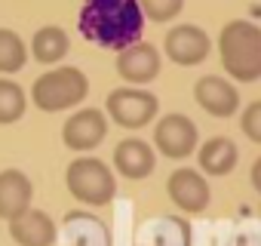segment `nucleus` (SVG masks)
<instances>
[{
    "label": "nucleus",
    "instance_id": "0eeeda50",
    "mask_svg": "<svg viewBox=\"0 0 261 246\" xmlns=\"http://www.w3.org/2000/svg\"><path fill=\"white\" fill-rule=\"evenodd\" d=\"M105 136H108V120L98 108H83L71 114L62 127V139L71 151H92L101 145Z\"/></svg>",
    "mask_w": 261,
    "mask_h": 246
},
{
    "label": "nucleus",
    "instance_id": "6ab92c4d",
    "mask_svg": "<svg viewBox=\"0 0 261 246\" xmlns=\"http://www.w3.org/2000/svg\"><path fill=\"white\" fill-rule=\"evenodd\" d=\"M139 7L145 13V19L151 22H169L181 13L185 7V0H139Z\"/></svg>",
    "mask_w": 261,
    "mask_h": 246
},
{
    "label": "nucleus",
    "instance_id": "2eb2a0df",
    "mask_svg": "<svg viewBox=\"0 0 261 246\" xmlns=\"http://www.w3.org/2000/svg\"><path fill=\"white\" fill-rule=\"evenodd\" d=\"M237 160H240V151L230 139L215 136L200 148V169L206 176H227V173H233Z\"/></svg>",
    "mask_w": 261,
    "mask_h": 246
},
{
    "label": "nucleus",
    "instance_id": "20e7f679",
    "mask_svg": "<svg viewBox=\"0 0 261 246\" xmlns=\"http://www.w3.org/2000/svg\"><path fill=\"white\" fill-rule=\"evenodd\" d=\"M65 182H68V191L80 203H89V206H105L117 194V179L98 157L74 160L65 173Z\"/></svg>",
    "mask_w": 261,
    "mask_h": 246
},
{
    "label": "nucleus",
    "instance_id": "f3484780",
    "mask_svg": "<svg viewBox=\"0 0 261 246\" xmlns=\"http://www.w3.org/2000/svg\"><path fill=\"white\" fill-rule=\"evenodd\" d=\"M25 62H28L25 40L10 28H0V74H16L25 68Z\"/></svg>",
    "mask_w": 261,
    "mask_h": 246
},
{
    "label": "nucleus",
    "instance_id": "dca6fc26",
    "mask_svg": "<svg viewBox=\"0 0 261 246\" xmlns=\"http://www.w3.org/2000/svg\"><path fill=\"white\" fill-rule=\"evenodd\" d=\"M68 46H71V40H68L65 28H59V25L40 28V31L34 34V40H31V53H34V59H37L40 65H56V62H62V59L68 56Z\"/></svg>",
    "mask_w": 261,
    "mask_h": 246
},
{
    "label": "nucleus",
    "instance_id": "aec40b11",
    "mask_svg": "<svg viewBox=\"0 0 261 246\" xmlns=\"http://www.w3.org/2000/svg\"><path fill=\"white\" fill-rule=\"evenodd\" d=\"M240 127H243V133H246L252 142H258V145H261V102H252V105L243 111Z\"/></svg>",
    "mask_w": 261,
    "mask_h": 246
},
{
    "label": "nucleus",
    "instance_id": "9b49d317",
    "mask_svg": "<svg viewBox=\"0 0 261 246\" xmlns=\"http://www.w3.org/2000/svg\"><path fill=\"white\" fill-rule=\"evenodd\" d=\"M194 99H197V105H200L206 114H212V117H230V114H237V108H240V92H237V86H230L224 77H215V74H206V77L197 80Z\"/></svg>",
    "mask_w": 261,
    "mask_h": 246
},
{
    "label": "nucleus",
    "instance_id": "7ed1b4c3",
    "mask_svg": "<svg viewBox=\"0 0 261 246\" xmlns=\"http://www.w3.org/2000/svg\"><path fill=\"white\" fill-rule=\"evenodd\" d=\"M89 92V80L80 68H71V65H62V68H53L46 74H40L31 86V99L40 111H68L74 105H80Z\"/></svg>",
    "mask_w": 261,
    "mask_h": 246
},
{
    "label": "nucleus",
    "instance_id": "412c9836",
    "mask_svg": "<svg viewBox=\"0 0 261 246\" xmlns=\"http://www.w3.org/2000/svg\"><path fill=\"white\" fill-rule=\"evenodd\" d=\"M252 185H255V191H261V157H258L255 166H252Z\"/></svg>",
    "mask_w": 261,
    "mask_h": 246
},
{
    "label": "nucleus",
    "instance_id": "9d476101",
    "mask_svg": "<svg viewBox=\"0 0 261 246\" xmlns=\"http://www.w3.org/2000/svg\"><path fill=\"white\" fill-rule=\"evenodd\" d=\"M166 56L175 65H200L209 56V34L197 25H178L166 34Z\"/></svg>",
    "mask_w": 261,
    "mask_h": 246
},
{
    "label": "nucleus",
    "instance_id": "1a4fd4ad",
    "mask_svg": "<svg viewBox=\"0 0 261 246\" xmlns=\"http://www.w3.org/2000/svg\"><path fill=\"white\" fill-rule=\"evenodd\" d=\"M117 74L126 80V83H151L157 74H160V53L151 46V43H129L126 50L117 53Z\"/></svg>",
    "mask_w": 261,
    "mask_h": 246
},
{
    "label": "nucleus",
    "instance_id": "ddd939ff",
    "mask_svg": "<svg viewBox=\"0 0 261 246\" xmlns=\"http://www.w3.org/2000/svg\"><path fill=\"white\" fill-rule=\"evenodd\" d=\"M10 234L19 246H53L56 243V222L40 209H25L22 215L10 218Z\"/></svg>",
    "mask_w": 261,
    "mask_h": 246
},
{
    "label": "nucleus",
    "instance_id": "423d86ee",
    "mask_svg": "<svg viewBox=\"0 0 261 246\" xmlns=\"http://www.w3.org/2000/svg\"><path fill=\"white\" fill-rule=\"evenodd\" d=\"M197 127L194 120L185 114H166L157 127H154V145L160 154L172 157V160H185L194 154L197 148Z\"/></svg>",
    "mask_w": 261,
    "mask_h": 246
},
{
    "label": "nucleus",
    "instance_id": "a211bd4d",
    "mask_svg": "<svg viewBox=\"0 0 261 246\" xmlns=\"http://www.w3.org/2000/svg\"><path fill=\"white\" fill-rule=\"evenodd\" d=\"M25 89L7 77H0V123H16L25 114Z\"/></svg>",
    "mask_w": 261,
    "mask_h": 246
},
{
    "label": "nucleus",
    "instance_id": "f8f14e48",
    "mask_svg": "<svg viewBox=\"0 0 261 246\" xmlns=\"http://www.w3.org/2000/svg\"><path fill=\"white\" fill-rule=\"evenodd\" d=\"M114 166L120 176L126 179H148L157 166V157H154V148L142 139H123L117 148H114Z\"/></svg>",
    "mask_w": 261,
    "mask_h": 246
},
{
    "label": "nucleus",
    "instance_id": "f257e3e1",
    "mask_svg": "<svg viewBox=\"0 0 261 246\" xmlns=\"http://www.w3.org/2000/svg\"><path fill=\"white\" fill-rule=\"evenodd\" d=\"M77 28L86 40L105 50H126L145 31V13L139 0H86Z\"/></svg>",
    "mask_w": 261,
    "mask_h": 246
},
{
    "label": "nucleus",
    "instance_id": "f03ea898",
    "mask_svg": "<svg viewBox=\"0 0 261 246\" xmlns=\"http://www.w3.org/2000/svg\"><path fill=\"white\" fill-rule=\"evenodd\" d=\"M218 50H221V65L233 80L252 83L261 77V28L258 25L246 19L227 22L218 37Z\"/></svg>",
    "mask_w": 261,
    "mask_h": 246
},
{
    "label": "nucleus",
    "instance_id": "6e6552de",
    "mask_svg": "<svg viewBox=\"0 0 261 246\" xmlns=\"http://www.w3.org/2000/svg\"><path fill=\"white\" fill-rule=\"evenodd\" d=\"M166 191H169L172 203H175L181 212L197 215V212H203V209L209 206V182H206L197 169H191V166L175 169V173L169 176V182H166Z\"/></svg>",
    "mask_w": 261,
    "mask_h": 246
},
{
    "label": "nucleus",
    "instance_id": "39448f33",
    "mask_svg": "<svg viewBox=\"0 0 261 246\" xmlns=\"http://www.w3.org/2000/svg\"><path fill=\"white\" fill-rule=\"evenodd\" d=\"M105 108H108V117L114 123H120L123 130H142V127H148V123L157 117L160 102L148 89H126L123 86V89H114L108 95Z\"/></svg>",
    "mask_w": 261,
    "mask_h": 246
},
{
    "label": "nucleus",
    "instance_id": "4468645a",
    "mask_svg": "<svg viewBox=\"0 0 261 246\" xmlns=\"http://www.w3.org/2000/svg\"><path fill=\"white\" fill-rule=\"evenodd\" d=\"M31 179L22 169H4L0 173V218H16L25 209H31Z\"/></svg>",
    "mask_w": 261,
    "mask_h": 246
}]
</instances>
